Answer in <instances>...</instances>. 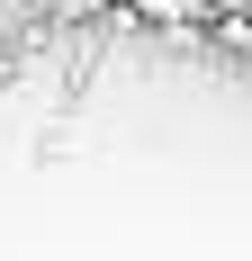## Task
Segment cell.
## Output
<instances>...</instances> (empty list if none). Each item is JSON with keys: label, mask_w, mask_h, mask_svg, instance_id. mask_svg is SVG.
<instances>
[{"label": "cell", "mask_w": 252, "mask_h": 261, "mask_svg": "<svg viewBox=\"0 0 252 261\" xmlns=\"http://www.w3.org/2000/svg\"><path fill=\"white\" fill-rule=\"evenodd\" d=\"M18 63H27V45H18V36H0V90L18 81Z\"/></svg>", "instance_id": "1"}]
</instances>
